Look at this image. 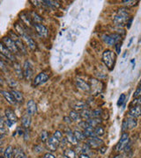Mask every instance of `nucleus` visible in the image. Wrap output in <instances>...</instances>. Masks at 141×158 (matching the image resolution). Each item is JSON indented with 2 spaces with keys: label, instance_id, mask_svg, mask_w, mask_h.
<instances>
[{
  "label": "nucleus",
  "instance_id": "nucleus-45",
  "mask_svg": "<svg viewBox=\"0 0 141 158\" xmlns=\"http://www.w3.org/2000/svg\"><path fill=\"white\" fill-rule=\"evenodd\" d=\"M141 98V87L138 88L134 92V98Z\"/></svg>",
  "mask_w": 141,
  "mask_h": 158
},
{
  "label": "nucleus",
  "instance_id": "nucleus-40",
  "mask_svg": "<svg viewBox=\"0 0 141 158\" xmlns=\"http://www.w3.org/2000/svg\"><path fill=\"white\" fill-rule=\"evenodd\" d=\"M123 3L127 6H134L138 3V1H137V0H124V1H123Z\"/></svg>",
  "mask_w": 141,
  "mask_h": 158
},
{
  "label": "nucleus",
  "instance_id": "nucleus-20",
  "mask_svg": "<svg viewBox=\"0 0 141 158\" xmlns=\"http://www.w3.org/2000/svg\"><path fill=\"white\" fill-rule=\"evenodd\" d=\"M31 125V115L26 114L22 117V126L25 129H28Z\"/></svg>",
  "mask_w": 141,
  "mask_h": 158
},
{
  "label": "nucleus",
  "instance_id": "nucleus-37",
  "mask_svg": "<svg viewBox=\"0 0 141 158\" xmlns=\"http://www.w3.org/2000/svg\"><path fill=\"white\" fill-rule=\"evenodd\" d=\"M41 3H44L46 5H48V6H50L51 8H54V9L58 8L60 6L59 3L57 2V1H42Z\"/></svg>",
  "mask_w": 141,
  "mask_h": 158
},
{
  "label": "nucleus",
  "instance_id": "nucleus-14",
  "mask_svg": "<svg viewBox=\"0 0 141 158\" xmlns=\"http://www.w3.org/2000/svg\"><path fill=\"white\" fill-rule=\"evenodd\" d=\"M5 114H6V117L7 120L11 124H14L18 121V117L16 116L15 112L11 108H7L5 111Z\"/></svg>",
  "mask_w": 141,
  "mask_h": 158
},
{
  "label": "nucleus",
  "instance_id": "nucleus-13",
  "mask_svg": "<svg viewBox=\"0 0 141 158\" xmlns=\"http://www.w3.org/2000/svg\"><path fill=\"white\" fill-rule=\"evenodd\" d=\"M35 28L37 34L41 37H43V38L48 37L49 31H48V29H47V27L44 25H42V24H35Z\"/></svg>",
  "mask_w": 141,
  "mask_h": 158
},
{
  "label": "nucleus",
  "instance_id": "nucleus-52",
  "mask_svg": "<svg viewBox=\"0 0 141 158\" xmlns=\"http://www.w3.org/2000/svg\"><path fill=\"white\" fill-rule=\"evenodd\" d=\"M79 158H89V156H88L87 155H86V154H82V155L79 156Z\"/></svg>",
  "mask_w": 141,
  "mask_h": 158
},
{
  "label": "nucleus",
  "instance_id": "nucleus-39",
  "mask_svg": "<svg viewBox=\"0 0 141 158\" xmlns=\"http://www.w3.org/2000/svg\"><path fill=\"white\" fill-rule=\"evenodd\" d=\"M40 138H41V142H45L48 141V139H49V134H48V132H47V131H42V132L41 133Z\"/></svg>",
  "mask_w": 141,
  "mask_h": 158
},
{
  "label": "nucleus",
  "instance_id": "nucleus-3",
  "mask_svg": "<svg viewBox=\"0 0 141 158\" xmlns=\"http://www.w3.org/2000/svg\"><path fill=\"white\" fill-rule=\"evenodd\" d=\"M8 37H10L14 41L19 53H22L23 55H27V48L24 45V43H23L21 38L16 33H14L12 31H9V36Z\"/></svg>",
  "mask_w": 141,
  "mask_h": 158
},
{
  "label": "nucleus",
  "instance_id": "nucleus-32",
  "mask_svg": "<svg viewBox=\"0 0 141 158\" xmlns=\"http://www.w3.org/2000/svg\"><path fill=\"white\" fill-rule=\"evenodd\" d=\"M14 27H15V31L17 32V34H18V35H19V37H21L23 34L27 33L26 30H25V28L23 27V26L19 25V23H15V24H14Z\"/></svg>",
  "mask_w": 141,
  "mask_h": 158
},
{
  "label": "nucleus",
  "instance_id": "nucleus-6",
  "mask_svg": "<svg viewBox=\"0 0 141 158\" xmlns=\"http://www.w3.org/2000/svg\"><path fill=\"white\" fill-rule=\"evenodd\" d=\"M129 142H130V138H129V134L127 133H122V136L118 142V143L116 144L115 146V151L117 152H121L123 151L126 147L127 145L129 144Z\"/></svg>",
  "mask_w": 141,
  "mask_h": 158
},
{
  "label": "nucleus",
  "instance_id": "nucleus-4",
  "mask_svg": "<svg viewBox=\"0 0 141 158\" xmlns=\"http://www.w3.org/2000/svg\"><path fill=\"white\" fill-rule=\"evenodd\" d=\"M121 40V36L118 34H103L102 40L109 46H114L116 43H118Z\"/></svg>",
  "mask_w": 141,
  "mask_h": 158
},
{
  "label": "nucleus",
  "instance_id": "nucleus-8",
  "mask_svg": "<svg viewBox=\"0 0 141 158\" xmlns=\"http://www.w3.org/2000/svg\"><path fill=\"white\" fill-rule=\"evenodd\" d=\"M0 54H1L2 55H4L7 60H10L11 62H14L16 61V57L15 55L5 46V44L0 41Z\"/></svg>",
  "mask_w": 141,
  "mask_h": 158
},
{
  "label": "nucleus",
  "instance_id": "nucleus-38",
  "mask_svg": "<svg viewBox=\"0 0 141 158\" xmlns=\"http://www.w3.org/2000/svg\"><path fill=\"white\" fill-rule=\"evenodd\" d=\"M102 115V110L98 108L92 111V117L93 118H100Z\"/></svg>",
  "mask_w": 141,
  "mask_h": 158
},
{
  "label": "nucleus",
  "instance_id": "nucleus-27",
  "mask_svg": "<svg viewBox=\"0 0 141 158\" xmlns=\"http://www.w3.org/2000/svg\"><path fill=\"white\" fill-rule=\"evenodd\" d=\"M13 155H14V158H28L26 154L24 153V151H23L21 148H14Z\"/></svg>",
  "mask_w": 141,
  "mask_h": 158
},
{
  "label": "nucleus",
  "instance_id": "nucleus-56",
  "mask_svg": "<svg viewBox=\"0 0 141 158\" xmlns=\"http://www.w3.org/2000/svg\"><path fill=\"white\" fill-rule=\"evenodd\" d=\"M40 148V147H39V146H37V147H36V148ZM41 148H40V149H39V151H38V150H37V151H36V152H41Z\"/></svg>",
  "mask_w": 141,
  "mask_h": 158
},
{
  "label": "nucleus",
  "instance_id": "nucleus-5",
  "mask_svg": "<svg viewBox=\"0 0 141 158\" xmlns=\"http://www.w3.org/2000/svg\"><path fill=\"white\" fill-rule=\"evenodd\" d=\"M2 42L5 44V46L14 55H19V49H18V48H17V46H16V44L14 43V41L10 38V37H8V36H6V37H4L3 39H2Z\"/></svg>",
  "mask_w": 141,
  "mask_h": 158
},
{
  "label": "nucleus",
  "instance_id": "nucleus-30",
  "mask_svg": "<svg viewBox=\"0 0 141 158\" xmlns=\"http://www.w3.org/2000/svg\"><path fill=\"white\" fill-rule=\"evenodd\" d=\"M80 116H81V119H84V120H88L89 119L93 118L92 117V111L89 110L88 108L87 109H85V110H83L80 112Z\"/></svg>",
  "mask_w": 141,
  "mask_h": 158
},
{
  "label": "nucleus",
  "instance_id": "nucleus-25",
  "mask_svg": "<svg viewBox=\"0 0 141 158\" xmlns=\"http://www.w3.org/2000/svg\"><path fill=\"white\" fill-rule=\"evenodd\" d=\"M84 135L86 136V138H92V137H95V127H88L86 129H84ZM97 137V136H96Z\"/></svg>",
  "mask_w": 141,
  "mask_h": 158
},
{
  "label": "nucleus",
  "instance_id": "nucleus-10",
  "mask_svg": "<svg viewBox=\"0 0 141 158\" xmlns=\"http://www.w3.org/2000/svg\"><path fill=\"white\" fill-rule=\"evenodd\" d=\"M49 75L47 74V72H41L40 74H38L35 77V79H34V81H33V85L34 86H39V85H41V84H42V83H46L47 81H48V79H49Z\"/></svg>",
  "mask_w": 141,
  "mask_h": 158
},
{
  "label": "nucleus",
  "instance_id": "nucleus-35",
  "mask_svg": "<svg viewBox=\"0 0 141 158\" xmlns=\"http://www.w3.org/2000/svg\"><path fill=\"white\" fill-rule=\"evenodd\" d=\"M64 158H75V152L73 149H65L64 151Z\"/></svg>",
  "mask_w": 141,
  "mask_h": 158
},
{
  "label": "nucleus",
  "instance_id": "nucleus-1",
  "mask_svg": "<svg viewBox=\"0 0 141 158\" xmlns=\"http://www.w3.org/2000/svg\"><path fill=\"white\" fill-rule=\"evenodd\" d=\"M115 59H116L115 54L109 49L105 50L102 54V61L109 70H112L114 69Z\"/></svg>",
  "mask_w": 141,
  "mask_h": 158
},
{
  "label": "nucleus",
  "instance_id": "nucleus-34",
  "mask_svg": "<svg viewBox=\"0 0 141 158\" xmlns=\"http://www.w3.org/2000/svg\"><path fill=\"white\" fill-rule=\"evenodd\" d=\"M105 133V130L104 127H101V126H97L96 127H95V134L97 137H101Z\"/></svg>",
  "mask_w": 141,
  "mask_h": 158
},
{
  "label": "nucleus",
  "instance_id": "nucleus-51",
  "mask_svg": "<svg viewBox=\"0 0 141 158\" xmlns=\"http://www.w3.org/2000/svg\"><path fill=\"white\" fill-rule=\"evenodd\" d=\"M6 133V130L2 128V127H0V134H5Z\"/></svg>",
  "mask_w": 141,
  "mask_h": 158
},
{
  "label": "nucleus",
  "instance_id": "nucleus-48",
  "mask_svg": "<svg viewBox=\"0 0 141 158\" xmlns=\"http://www.w3.org/2000/svg\"><path fill=\"white\" fill-rule=\"evenodd\" d=\"M99 150H100V153H101V154H105L106 151H107V148H106L105 146H102V147H101V148H99Z\"/></svg>",
  "mask_w": 141,
  "mask_h": 158
},
{
  "label": "nucleus",
  "instance_id": "nucleus-21",
  "mask_svg": "<svg viewBox=\"0 0 141 158\" xmlns=\"http://www.w3.org/2000/svg\"><path fill=\"white\" fill-rule=\"evenodd\" d=\"M11 94L14 98L15 101H17L19 103H23V101H24V97H23V95H22V93L20 92L16 91V90H12Z\"/></svg>",
  "mask_w": 141,
  "mask_h": 158
},
{
  "label": "nucleus",
  "instance_id": "nucleus-16",
  "mask_svg": "<svg viewBox=\"0 0 141 158\" xmlns=\"http://www.w3.org/2000/svg\"><path fill=\"white\" fill-rule=\"evenodd\" d=\"M27 111L29 115H34L37 111V105L34 100H29L27 104Z\"/></svg>",
  "mask_w": 141,
  "mask_h": 158
},
{
  "label": "nucleus",
  "instance_id": "nucleus-12",
  "mask_svg": "<svg viewBox=\"0 0 141 158\" xmlns=\"http://www.w3.org/2000/svg\"><path fill=\"white\" fill-rule=\"evenodd\" d=\"M46 143H47V148H48L50 151H55L59 147L60 142L52 135L51 137H49V139L46 142Z\"/></svg>",
  "mask_w": 141,
  "mask_h": 158
},
{
  "label": "nucleus",
  "instance_id": "nucleus-24",
  "mask_svg": "<svg viewBox=\"0 0 141 158\" xmlns=\"http://www.w3.org/2000/svg\"><path fill=\"white\" fill-rule=\"evenodd\" d=\"M13 68H14V71L17 75V77L19 78V79H23L24 78V74H23V70L21 69V66L19 65V63L18 62H14L13 64Z\"/></svg>",
  "mask_w": 141,
  "mask_h": 158
},
{
  "label": "nucleus",
  "instance_id": "nucleus-58",
  "mask_svg": "<svg viewBox=\"0 0 141 158\" xmlns=\"http://www.w3.org/2000/svg\"><path fill=\"white\" fill-rule=\"evenodd\" d=\"M2 143H3V141H2V140H0V145H2Z\"/></svg>",
  "mask_w": 141,
  "mask_h": 158
},
{
  "label": "nucleus",
  "instance_id": "nucleus-47",
  "mask_svg": "<svg viewBox=\"0 0 141 158\" xmlns=\"http://www.w3.org/2000/svg\"><path fill=\"white\" fill-rule=\"evenodd\" d=\"M79 125L83 127V129H86V127H89V125H88V123H87L86 121H85V122H80V123H79Z\"/></svg>",
  "mask_w": 141,
  "mask_h": 158
},
{
  "label": "nucleus",
  "instance_id": "nucleus-15",
  "mask_svg": "<svg viewBox=\"0 0 141 158\" xmlns=\"http://www.w3.org/2000/svg\"><path fill=\"white\" fill-rule=\"evenodd\" d=\"M76 84H77V86L81 90V91H84V92H90V91H91L90 84H89L88 83H86V81L80 79V78H77V80H76Z\"/></svg>",
  "mask_w": 141,
  "mask_h": 158
},
{
  "label": "nucleus",
  "instance_id": "nucleus-49",
  "mask_svg": "<svg viewBox=\"0 0 141 158\" xmlns=\"http://www.w3.org/2000/svg\"><path fill=\"white\" fill-rule=\"evenodd\" d=\"M43 158H56L52 154H50V153H47V154H45L44 155V156H43Z\"/></svg>",
  "mask_w": 141,
  "mask_h": 158
},
{
  "label": "nucleus",
  "instance_id": "nucleus-29",
  "mask_svg": "<svg viewBox=\"0 0 141 158\" xmlns=\"http://www.w3.org/2000/svg\"><path fill=\"white\" fill-rule=\"evenodd\" d=\"M69 118L72 120H73V121H76V122H79L80 120H81V116H80V114H79L78 111H72L70 112V116H69Z\"/></svg>",
  "mask_w": 141,
  "mask_h": 158
},
{
  "label": "nucleus",
  "instance_id": "nucleus-28",
  "mask_svg": "<svg viewBox=\"0 0 141 158\" xmlns=\"http://www.w3.org/2000/svg\"><path fill=\"white\" fill-rule=\"evenodd\" d=\"M86 122L88 123L90 127H96L97 126L100 125V123H102V120L100 118H91L88 120H86Z\"/></svg>",
  "mask_w": 141,
  "mask_h": 158
},
{
  "label": "nucleus",
  "instance_id": "nucleus-11",
  "mask_svg": "<svg viewBox=\"0 0 141 158\" xmlns=\"http://www.w3.org/2000/svg\"><path fill=\"white\" fill-rule=\"evenodd\" d=\"M20 38L23 39V40H24V41L26 42V44L28 45V47L31 50H35V49H36L37 47H36V43H35V41L32 39V37H31L28 33L24 34Z\"/></svg>",
  "mask_w": 141,
  "mask_h": 158
},
{
  "label": "nucleus",
  "instance_id": "nucleus-54",
  "mask_svg": "<svg viewBox=\"0 0 141 158\" xmlns=\"http://www.w3.org/2000/svg\"><path fill=\"white\" fill-rule=\"evenodd\" d=\"M113 158H122V156H121L120 155H115V156H114Z\"/></svg>",
  "mask_w": 141,
  "mask_h": 158
},
{
  "label": "nucleus",
  "instance_id": "nucleus-19",
  "mask_svg": "<svg viewBox=\"0 0 141 158\" xmlns=\"http://www.w3.org/2000/svg\"><path fill=\"white\" fill-rule=\"evenodd\" d=\"M73 109H74V111H82L83 110H85V109H87V105H86V102H83V101H78V102H75V104L73 105Z\"/></svg>",
  "mask_w": 141,
  "mask_h": 158
},
{
  "label": "nucleus",
  "instance_id": "nucleus-55",
  "mask_svg": "<svg viewBox=\"0 0 141 158\" xmlns=\"http://www.w3.org/2000/svg\"><path fill=\"white\" fill-rule=\"evenodd\" d=\"M0 84H3V79L1 78V77H0Z\"/></svg>",
  "mask_w": 141,
  "mask_h": 158
},
{
  "label": "nucleus",
  "instance_id": "nucleus-18",
  "mask_svg": "<svg viewBox=\"0 0 141 158\" xmlns=\"http://www.w3.org/2000/svg\"><path fill=\"white\" fill-rule=\"evenodd\" d=\"M28 16L31 18L32 22H35V24H41V22L43 21V18L40 15H38L35 12H30Z\"/></svg>",
  "mask_w": 141,
  "mask_h": 158
},
{
  "label": "nucleus",
  "instance_id": "nucleus-22",
  "mask_svg": "<svg viewBox=\"0 0 141 158\" xmlns=\"http://www.w3.org/2000/svg\"><path fill=\"white\" fill-rule=\"evenodd\" d=\"M66 139L68 140V142L70 143H72L73 145H76L78 143V140L76 139L73 132H72L70 130H67V132H66Z\"/></svg>",
  "mask_w": 141,
  "mask_h": 158
},
{
  "label": "nucleus",
  "instance_id": "nucleus-43",
  "mask_svg": "<svg viewBox=\"0 0 141 158\" xmlns=\"http://www.w3.org/2000/svg\"><path fill=\"white\" fill-rule=\"evenodd\" d=\"M53 136H54L56 139H57L59 142H61V141H62V139H63V133H62V132H60V131L57 130V131L54 133Z\"/></svg>",
  "mask_w": 141,
  "mask_h": 158
},
{
  "label": "nucleus",
  "instance_id": "nucleus-7",
  "mask_svg": "<svg viewBox=\"0 0 141 158\" xmlns=\"http://www.w3.org/2000/svg\"><path fill=\"white\" fill-rule=\"evenodd\" d=\"M23 74H24V77L27 80H30L34 75V67L30 61L27 60L24 62V66H23Z\"/></svg>",
  "mask_w": 141,
  "mask_h": 158
},
{
  "label": "nucleus",
  "instance_id": "nucleus-23",
  "mask_svg": "<svg viewBox=\"0 0 141 158\" xmlns=\"http://www.w3.org/2000/svg\"><path fill=\"white\" fill-rule=\"evenodd\" d=\"M0 93L2 94V96L6 98V100L9 104H11V105L15 104V99H14V98L12 97V95L11 94V92H6V91H0Z\"/></svg>",
  "mask_w": 141,
  "mask_h": 158
},
{
  "label": "nucleus",
  "instance_id": "nucleus-44",
  "mask_svg": "<svg viewBox=\"0 0 141 158\" xmlns=\"http://www.w3.org/2000/svg\"><path fill=\"white\" fill-rule=\"evenodd\" d=\"M0 70L3 71H7V66L1 59H0Z\"/></svg>",
  "mask_w": 141,
  "mask_h": 158
},
{
  "label": "nucleus",
  "instance_id": "nucleus-53",
  "mask_svg": "<svg viewBox=\"0 0 141 158\" xmlns=\"http://www.w3.org/2000/svg\"><path fill=\"white\" fill-rule=\"evenodd\" d=\"M31 3H35V4H34L35 5H39L38 3H40V2H39V1H31Z\"/></svg>",
  "mask_w": 141,
  "mask_h": 158
},
{
  "label": "nucleus",
  "instance_id": "nucleus-9",
  "mask_svg": "<svg viewBox=\"0 0 141 158\" xmlns=\"http://www.w3.org/2000/svg\"><path fill=\"white\" fill-rule=\"evenodd\" d=\"M86 144L88 145L89 148H100L101 147L104 146V142L100 139L99 137H92V138H88L86 141Z\"/></svg>",
  "mask_w": 141,
  "mask_h": 158
},
{
  "label": "nucleus",
  "instance_id": "nucleus-31",
  "mask_svg": "<svg viewBox=\"0 0 141 158\" xmlns=\"http://www.w3.org/2000/svg\"><path fill=\"white\" fill-rule=\"evenodd\" d=\"M20 18H21L23 21H24V23H25L28 27H32L33 22H32V20H31V18H29L28 15H27V14H25L24 12H23V13L20 14Z\"/></svg>",
  "mask_w": 141,
  "mask_h": 158
},
{
  "label": "nucleus",
  "instance_id": "nucleus-42",
  "mask_svg": "<svg viewBox=\"0 0 141 158\" xmlns=\"http://www.w3.org/2000/svg\"><path fill=\"white\" fill-rule=\"evenodd\" d=\"M125 99H126L125 94H121L120 97H119V98H118V101H117V105H118V106L123 105V104L125 102Z\"/></svg>",
  "mask_w": 141,
  "mask_h": 158
},
{
  "label": "nucleus",
  "instance_id": "nucleus-57",
  "mask_svg": "<svg viewBox=\"0 0 141 158\" xmlns=\"http://www.w3.org/2000/svg\"><path fill=\"white\" fill-rule=\"evenodd\" d=\"M3 137H4V134H0V140H1Z\"/></svg>",
  "mask_w": 141,
  "mask_h": 158
},
{
  "label": "nucleus",
  "instance_id": "nucleus-26",
  "mask_svg": "<svg viewBox=\"0 0 141 158\" xmlns=\"http://www.w3.org/2000/svg\"><path fill=\"white\" fill-rule=\"evenodd\" d=\"M126 123H127V127H128V129H133L134 127H137V124H138V121H137V119L136 118H133L131 116H130L127 120H126Z\"/></svg>",
  "mask_w": 141,
  "mask_h": 158
},
{
  "label": "nucleus",
  "instance_id": "nucleus-46",
  "mask_svg": "<svg viewBox=\"0 0 141 158\" xmlns=\"http://www.w3.org/2000/svg\"><path fill=\"white\" fill-rule=\"evenodd\" d=\"M115 47L116 54H120V52H121V43H120V42L116 43Z\"/></svg>",
  "mask_w": 141,
  "mask_h": 158
},
{
  "label": "nucleus",
  "instance_id": "nucleus-36",
  "mask_svg": "<svg viewBox=\"0 0 141 158\" xmlns=\"http://www.w3.org/2000/svg\"><path fill=\"white\" fill-rule=\"evenodd\" d=\"M73 133H74V135H75L76 139L78 140V142H81V141H84V140L86 139V136L84 135V133H83L82 132H80V131L76 130V131L73 132Z\"/></svg>",
  "mask_w": 141,
  "mask_h": 158
},
{
  "label": "nucleus",
  "instance_id": "nucleus-50",
  "mask_svg": "<svg viewBox=\"0 0 141 158\" xmlns=\"http://www.w3.org/2000/svg\"><path fill=\"white\" fill-rule=\"evenodd\" d=\"M127 129H128V127H127L126 120H124V122H123V131H124H124H125V130H127Z\"/></svg>",
  "mask_w": 141,
  "mask_h": 158
},
{
  "label": "nucleus",
  "instance_id": "nucleus-17",
  "mask_svg": "<svg viewBox=\"0 0 141 158\" xmlns=\"http://www.w3.org/2000/svg\"><path fill=\"white\" fill-rule=\"evenodd\" d=\"M129 115L133 118H138L141 116V107L140 106H132L129 110Z\"/></svg>",
  "mask_w": 141,
  "mask_h": 158
},
{
  "label": "nucleus",
  "instance_id": "nucleus-41",
  "mask_svg": "<svg viewBox=\"0 0 141 158\" xmlns=\"http://www.w3.org/2000/svg\"><path fill=\"white\" fill-rule=\"evenodd\" d=\"M131 106H140L141 105V98H134L131 103Z\"/></svg>",
  "mask_w": 141,
  "mask_h": 158
},
{
  "label": "nucleus",
  "instance_id": "nucleus-2",
  "mask_svg": "<svg viewBox=\"0 0 141 158\" xmlns=\"http://www.w3.org/2000/svg\"><path fill=\"white\" fill-rule=\"evenodd\" d=\"M128 19H129V12L125 8H121L116 12L114 18V23L118 26H121L126 23Z\"/></svg>",
  "mask_w": 141,
  "mask_h": 158
},
{
  "label": "nucleus",
  "instance_id": "nucleus-59",
  "mask_svg": "<svg viewBox=\"0 0 141 158\" xmlns=\"http://www.w3.org/2000/svg\"><path fill=\"white\" fill-rule=\"evenodd\" d=\"M0 158H4V157H0Z\"/></svg>",
  "mask_w": 141,
  "mask_h": 158
},
{
  "label": "nucleus",
  "instance_id": "nucleus-33",
  "mask_svg": "<svg viewBox=\"0 0 141 158\" xmlns=\"http://www.w3.org/2000/svg\"><path fill=\"white\" fill-rule=\"evenodd\" d=\"M13 148L8 146L4 152V158H13Z\"/></svg>",
  "mask_w": 141,
  "mask_h": 158
}]
</instances>
